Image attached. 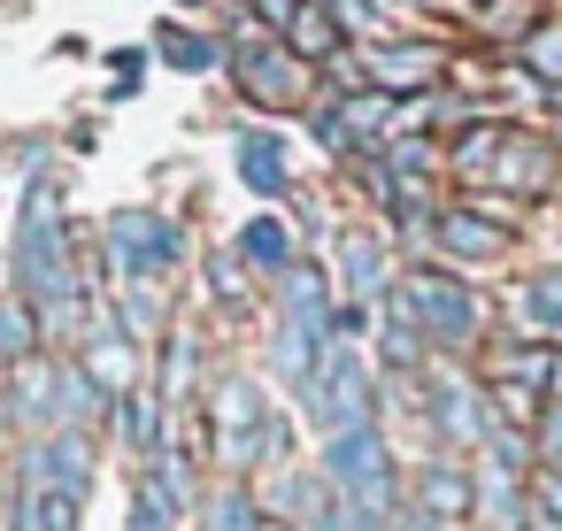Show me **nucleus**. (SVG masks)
<instances>
[{"instance_id": "obj_1", "label": "nucleus", "mask_w": 562, "mask_h": 531, "mask_svg": "<svg viewBox=\"0 0 562 531\" xmlns=\"http://www.w3.org/2000/svg\"><path fill=\"white\" fill-rule=\"evenodd\" d=\"M301 408H308V423H316L324 439L362 431V423H378V377L362 370V354L331 347V354L316 362V377L301 385Z\"/></svg>"}, {"instance_id": "obj_2", "label": "nucleus", "mask_w": 562, "mask_h": 531, "mask_svg": "<svg viewBox=\"0 0 562 531\" xmlns=\"http://www.w3.org/2000/svg\"><path fill=\"white\" fill-rule=\"evenodd\" d=\"M216 454H224L232 470H255V462L285 454V423L262 408V393H255L247 377H224V385H216Z\"/></svg>"}, {"instance_id": "obj_3", "label": "nucleus", "mask_w": 562, "mask_h": 531, "mask_svg": "<svg viewBox=\"0 0 562 531\" xmlns=\"http://www.w3.org/2000/svg\"><path fill=\"white\" fill-rule=\"evenodd\" d=\"M178 255H186L178 224H162V216H147V208L109 216V262H116L124 285H155L162 270H178Z\"/></svg>"}, {"instance_id": "obj_4", "label": "nucleus", "mask_w": 562, "mask_h": 531, "mask_svg": "<svg viewBox=\"0 0 562 531\" xmlns=\"http://www.w3.org/2000/svg\"><path fill=\"white\" fill-rule=\"evenodd\" d=\"M393 301H401V308L416 316V331L439 339V347H470V339H477V301H470L454 278H439V270H416Z\"/></svg>"}, {"instance_id": "obj_5", "label": "nucleus", "mask_w": 562, "mask_h": 531, "mask_svg": "<svg viewBox=\"0 0 562 531\" xmlns=\"http://www.w3.org/2000/svg\"><path fill=\"white\" fill-rule=\"evenodd\" d=\"M24 485L86 500V485H93V447H86V431H55V439H40V447L24 454Z\"/></svg>"}, {"instance_id": "obj_6", "label": "nucleus", "mask_w": 562, "mask_h": 531, "mask_svg": "<svg viewBox=\"0 0 562 531\" xmlns=\"http://www.w3.org/2000/svg\"><path fill=\"white\" fill-rule=\"evenodd\" d=\"M239 86H247V93H262L270 109L301 101V70H293L270 39H255V32H239Z\"/></svg>"}, {"instance_id": "obj_7", "label": "nucleus", "mask_w": 562, "mask_h": 531, "mask_svg": "<svg viewBox=\"0 0 562 531\" xmlns=\"http://www.w3.org/2000/svg\"><path fill=\"white\" fill-rule=\"evenodd\" d=\"M470 500H477V485H470L454 462H431V470L416 477V508H424V516H439V523L470 516Z\"/></svg>"}, {"instance_id": "obj_8", "label": "nucleus", "mask_w": 562, "mask_h": 531, "mask_svg": "<svg viewBox=\"0 0 562 531\" xmlns=\"http://www.w3.org/2000/svg\"><path fill=\"white\" fill-rule=\"evenodd\" d=\"M109 408H116V431L132 439V454H147V462H155V454H162V400L132 385V393H116Z\"/></svg>"}, {"instance_id": "obj_9", "label": "nucleus", "mask_w": 562, "mask_h": 531, "mask_svg": "<svg viewBox=\"0 0 562 531\" xmlns=\"http://www.w3.org/2000/svg\"><path fill=\"white\" fill-rule=\"evenodd\" d=\"M439 247H447V255H462V262H485V255H501V247H508V231H501V224H485V216H470V208H454V216H439Z\"/></svg>"}, {"instance_id": "obj_10", "label": "nucleus", "mask_w": 562, "mask_h": 531, "mask_svg": "<svg viewBox=\"0 0 562 531\" xmlns=\"http://www.w3.org/2000/svg\"><path fill=\"white\" fill-rule=\"evenodd\" d=\"M9 531H78V500H70V493H40V485H24L16 508H9Z\"/></svg>"}, {"instance_id": "obj_11", "label": "nucleus", "mask_w": 562, "mask_h": 531, "mask_svg": "<svg viewBox=\"0 0 562 531\" xmlns=\"http://www.w3.org/2000/svg\"><path fill=\"white\" fill-rule=\"evenodd\" d=\"M239 178L262 193V201H278L285 193V147L270 139V132H255V139H239Z\"/></svg>"}, {"instance_id": "obj_12", "label": "nucleus", "mask_w": 562, "mask_h": 531, "mask_svg": "<svg viewBox=\"0 0 562 531\" xmlns=\"http://www.w3.org/2000/svg\"><path fill=\"white\" fill-rule=\"evenodd\" d=\"M339 262H347V293H355V301H378V293H385V247H378L370 231H347Z\"/></svg>"}, {"instance_id": "obj_13", "label": "nucleus", "mask_w": 562, "mask_h": 531, "mask_svg": "<svg viewBox=\"0 0 562 531\" xmlns=\"http://www.w3.org/2000/svg\"><path fill=\"white\" fill-rule=\"evenodd\" d=\"M431 70H439V55H431V47H378V55H370L378 93H393V86H424Z\"/></svg>"}, {"instance_id": "obj_14", "label": "nucleus", "mask_w": 562, "mask_h": 531, "mask_svg": "<svg viewBox=\"0 0 562 531\" xmlns=\"http://www.w3.org/2000/svg\"><path fill=\"white\" fill-rule=\"evenodd\" d=\"M239 255H247L255 270H270V278H285V270H293V239H285V224H278V216H255V224L239 231Z\"/></svg>"}, {"instance_id": "obj_15", "label": "nucleus", "mask_w": 562, "mask_h": 531, "mask_svg": "<svg viewBox=\"0 0 562 531\" xmlns=\"http://www.w3.org/2000/svg\"><path fill=\"white\" fill-rule=\"evenodd\" d=\"M431 416H439V431H447V439H462V447L493 431V423L477 416V393H470V385H439V400H431Z\"/></svg>"}, {"instance_id": "obj_16", "label": "nucleus", "mask_w": 562, "mask_h": 531, "mask_svg": "<svg viewBox=\"0 0 562 531\" xmlns=\"http://www.w3.org/2000/svg\"><path fill=\"white\" fill-rule=\"evenodd\" d=\"M162 55H170L178 70H216V63H224V47L201 39V32H162Z\"/></svg>"}, {"instance_id": "obj_17", "label": "nucleus", "mask_w": 562, "mask_h": 531, "mask_svg": "<svg viewBox=\"0 0 562 531\" xmlns=\"http://www.w3.org/2000/svg\"><path fill=\"white\" fill-rule=\"evenodd\" d=\"M262 516H255V500H247V485H224L216 500H209V531H255Z\"/></svg>"}, {"instance_id": "obj_18", "label": "nucleus", "mask_w": 562, "mask_h": 531, "mask_svg": "<svg viewBox=\"0 0 562 531\" xmlns=\"http://www.w3.org/2000/svg\"><path fill=\"white\" fill-rule=\"evenodd\" d=\"M524 308H531L539 331H562V270H539L531 293H524Z\"/></svg>"}, {"instance_id": "obj_19", "label": "nucleus", "mask_w": 562, "mask_h": 531, "mask_svg": "<svg viewBox=\"0 0 562 531\" xmlns=\"http://www.w3.org/2000/svg\"><path fill=\"white\" fill-rule=\"evenodd\" d=\"M385 116H393V101H385V93H355V101L339 109V132H347V139H362V132H385Z\"/></svg>"}, {"instance_id": "obj_20", "label": "nucleus", "mask_w": 562, "mask_h": 531, "mask_svg": "<svg viewBox=\"0 0 562 531\" xmlns=\"http://www.w3.org/2000/svg\"><path fill=\"white\" fill-rule=\"evenodd\" d=\"M186 385H193V339L178 331V339L162 347V393H155V400H186Z\"/></svg>"}, {"instance_id": "obj_21", "label": "nucleus", "mask_w": 562, "mask_h": 531, "mask_svg": "<svg viewBox=\"0 0 562 531\" xmlns=\"http://www.w3.org/2000/svg\"><path fill=\"white\" fill-rule=\"evenodd\" d=\"M285 32H293V47H301V55H339V32H331V16H316V9H301Z\"/></svg>"}, {"instance_id": "obj_22", "label": "nucleus", "mask_w": 562, "mask_h": 531, "mask_svg": "<svg viewBox=\"0 0 562 531\" xmlns=\"http://www.w3.org/2000/svg\"><path fill=\"white\" fill-rule=\"evenodd\" d=\"M170 523H178V516H170V508H162V500L139 485V493H132V516H124V531H170Z\"/></svg>"}, {"instance_id": "obj_23", "label": "nucleus", "mask_w": 562, "mask_h": 531, "mask_svg": "<svg viewBox=\"0 0 562 531\" xmlns=\"http://www.w3.org/2000/svg\"><path fill=\"white\" fill-rule=\"evenodd\" d=\"M493 147H501V132H485V124H477V132H462V147H454V170H485V155H493Z\"/></svg>"}, {"instance_id": "obj_24", "label": "nucleus", "mask_w": 562, "mask_h": 531, "mask_svg": "<svg viewBox=\"0 0 562 531\" xmlns=\"http://www.w3.org/2000/svg\"><path fill=\"white\" fill-rule=\"evenodd\" d=\"M531 500H539L547 523H562V470H539V477H531Z\"/></svg>"}, {"instance_id": "obj_25", "label": "nucleus", "mask_w": 562, "mask_h": 531, "mask_svg": "<svg viewBox=\"0 0 562 531\" xmlns=\"http://www.w3.org/2000/svg\"><path fill=\"white\" fill-rule=\"evenodd\" d=\"M531 70L562 78V32H531Z\"/></svg>"}, {"instance_id": "obj_26", "label": "nucleus", "mask_w": 562, "mask_h": 531, "mask_svg": "<svg viewBox=\"0 0 562 531\" xmlns=\"http://www.w3.org/2000/svg\"><path fill=\"white\" fill-rule=\"evenodd\" d=\"M393 162H401V170H431V147H416V139H408V147H393Z\"/></svg>"}, {"instance_id": "obj_27", "label": "nucleus", "mask_w": 562, "mask_h": 531, "mask_svg": "<svg viewBox=\"0 0 562 531\" xmlns=\"http://www.w3.org/2000/svg\"><path fill=\"white\" fill-rule=\"evenodd\" d=\"M547 454H562V408L547 416Z\"/></svg>"}, {"instance_id": "obj_28", "label": "nucleus", "mask_w": 562, "mask_h": 531, "mask_svg": "<svg viewBox=\"0 0 562 531\" xmlns=\"http://www.w3.org/2000/svg\"><path fill=\"white\" fill-rule=\"evenodd\" d=\"M547 385H554V408H562V354H554V370H547Z\"/></svg>"}, {"instance_id": "obj_29", "label": "nucleus", "mask_w": 562, "mask_h": 531, "mask_svg": "<svg viewBox=\"0 0 562 531\" xmlns=\"http://www.w3.org/2000/svg\"><path fill=\"white\" fill-rule=\"evenodd\" d=\"M255 531H301V523H285V516H262V523H255Z\"/></svg>"}]
</instances>
